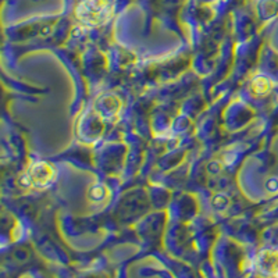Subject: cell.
Masks as SVG:
<instances>
[{
	"instance_id": "6da1fadb",
	"label": "cell",
	"mask_w": 278,
	"mask_h": 278,
	"mask_svg": "<svg viewBox=\"0 0 278 278\" xmlns=\"http://www.w3.org/2000/svg\"><path fill=\"white\" fill-rule=\"evenodd\" d=\"M111 6L109 0H81L77 7V17L86 25H102L109 20Z\"/></svg>"
},
{
	"instance_id": "7a4b0ae2",
	"label": "cell",
	"mask_w": 278,
	"mask_h": 278,
	"mask_svg": "<svg viewBox=\"0 0 278 278\" xmlns=\"http://www.w3.org/2000/svg\"><path fill=\"white\" fill-rule=\"evenodd\" d=\"M56 178V171L50 164L45 162L34 164L23 178V182L27 187H34L38 189L49 187Z\"/></svg>"
},
{
	"instance_id": "3957f363",
	"label": "cell",
	"mask_w": 278,
	"mask_h": 278,
	"mask_svg": "<svg viewBox=\"0 0 278 278\" xmlns=\"http://www.w3.org/2000/svg\"><path fill=\"white\" fill-rule=\"evenodd\" d=\"M270 89H271V82L263 75L256 77L252 82V91L254 95H266L270 92Z\"/></svg>"
},
{
	"instance_id": "277c9868",
	"label": "cell",
	"mask_w": 278,
	"mask_h": 278,
	"mask_svg": "<svg viewBox=\"0 0 278 278\" xmlns=\"http://www.w3.org/2000/svg\"><path fill=\"white\" fill-rule=\"evenodd\" d=\"M107 195H109V191L103 187V185H95V187H92L91 191H89V198H91L93 202H102V200H104L107 198Z\"/></svg>"
},
{
	"instance_id": "5b68a950",
	"label": "cell",
	"mask_w": 278,
	"mask_h": 278,
	"mask_svg": "<svg viewBox=\"0 0 278 278\" xmlns=\"http://www.w3.org/2000/svg\"><path fill=\"white\" fill-rule=\"evenodd\" d=\"M264 185L270 194H278V177H270Z\"/></svg>"
}]
</instances>
